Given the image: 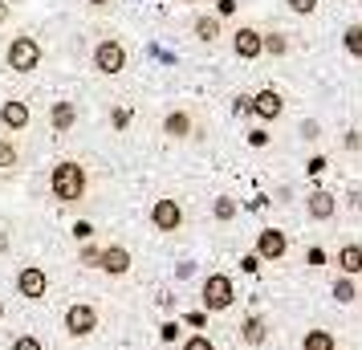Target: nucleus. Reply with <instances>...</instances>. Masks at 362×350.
<instances>
[{
	"mask_svg": "<svg viewBox=\"0 0 362 350\" xmlns=\"http://www.w3.org/2000/svg\"><path fill=\"white\" fill-rule=\"evenodd\" d=\"M86 192H90V175H86V167L78 159H57L49 167V196L57 204L74 208V204L86 200Z\"/></svg>",
	"mask_w": 362,
	"mask_h": 350,
	"instance_id": "obj_1",
	"label": "nucleus"
},
{
	"mask_svg": "<svg viewBox=\"0 0 362 350\" xmlns=\"http://www.w3.org/2000/svg\"><path fill=\"white\" fill-rule=\"evenodd\" d=\"M131 66V53L122 45V37H98L94 41V49H90V69L102 74V78H118V74H127Z\"/></svg>",
	"mask_w": 362,
	"mask_h": 350,
	"instance_id": "obj_2",
	"label": "nucleus"
},
{
	"mask_svg": "<svg viewBox=\"0 0 362 350\" xmlns=\"http://www.w3.org/2000/svg\"><path fill=\"white\" fill-rule=\"evenodd\" d=\"M41 57H45V49H41V41L33 33H17V37H8V45H4V66L13 74L41 69Z\"/></svg>",
	"mask_w": 362,
	"mask_h": 350,
	"instance_id": "obj_3",
	"label": "nucleus"
},
{
	"mask_svg": "<svg viewBox=\"0 0 362 350\" xmlns=\"http://www.w3.org/2000/svg\"><path fill=\"white\" fill-rule=\"evenodd\" d=\"M199 301H204V314H224L236 301V285H232L228 273H208L199 285Z\"/></svg>",
	"mask_w": 362,
	"mask_h": 350,
	"instance_id": "obj_4",
	"label": "nucleus"
},
{
	"mask_svg": "<svg viewBox=\"0 0 362 350\" xmlns=\"http://www.w3.org/2000/svg\"><path fill=\"white\" fill-rule=\"evenodd\" d=\"M62 326H66L69 338H90V334L98 330V305H90V301H74V305H66Z\"/></svg>",
	"mask_w": 362,
	"mask_h": 350,
	"instance_id": "obj_5",
	"label": "nucleus"
},
{
	"mask_svg": "<svg viewBox=\"0 0 362 350\" xmlns=\"http://www.w3.org/2000/svg\"><path fill=\"white\" fill-rule=\"evenodd\" d=\"M17 298L45 301L49 298V273H45L41 265H21L17 269Z\"/></svg>",
	"mask_w": 362,
	"mask_h": 350,
	"instance_id": "obj_6",
	"label": "nucleus"
},
{
	"mask_svg": "<svg viewBox=\"0 0 362 350\" xmlns=\"http://www.w3.org/2000/svg\"><path fill=\"white\" fill-rule=\"evenodd\" d=\"M183 204L175 196H159V200L151 204V224H155V233H180L183 228Z\"/></svg>",
	"mask_w": 362,
	"mask_h": 350,
	"instance_id": "obj_7",
	"label": "nucleus"
},
{
	"mask_svg": "<svg viewBox=\"0 0 362 350\" xmlns=\"http://www.w3.org/2000/svg\"><path fill=\"white\" fill-rule=\"evenodd\" d=\"M33 127V106L25 98H4L0 102V131L4 134H21Z\"/></svg>",
	"mask_w": 362,
	"mask_h": 350,
	"instance_id": "obj_8",
	"label": "nucleus"
},
{
	"mask_svg": "<svg viewBox=\"0 0 362 350\" xmlns=\"http://www.w3.org/2000/svg\"><path fill=\"white\" fill-rule=\"evenodd\" d=\"M232 53H236L240 62H257L264 53V33L252 29V25H240V29L232 33Z\"/></svg>",
	"mask_w": 362,
	"mask_h": 350,
	"instance_id": "obj_9",
	"label": "nucleus"
},
{
	"mask_svg": "<svg viewBox=\"0 0 362 350\" xmlns=\"http://www.w3.org/2000/svg\"><path fill=\"white\" fill-rule=\"evenodd\" d=\"M131 265H134V257H131V249H127V245H102L98 269L106 273V277H127V273H131Z\"/></svg>",
	"mask_w": 362,
	"mask_h": 350,
	"instance_id": "obj_10",
	"label": "nucleus"
},
{
	"mask_svg": "<svg viewBox=\"0 0 362 350\" xmlns=\"http://www.w3.org/2000/svg\"><path fill=\"white\" fill-rule=\"evenodd\" d=\"M252 115L261 118V122H277V118L285 115V98H281V90H273V86L257 90V94H252Z\"/></svg>",
	"mask_w": 362,
	"mask_h": 350,
	"instance_id": "obj_11",
	"label": "nucleus"
},
{
	"mask_svg": "<svg viewBox=\"0 0 362 350\" xmlns=\"http://www.w3.org/2000/svg\"><path fill=\"white\" fill-rule=\"evenodd\" d=\"M74 127H78V102L74 98L49 102V131L53 134H69Z\"/></svg>",
	"mask_w": 362,
	"mask_h": 350,
	"instance_id": "obj_12",
	"label": "nucleus"
},
{
	"mask_svg": "<svg viewBox=\"0 0 362 350\" xmlns=\"http://www.w3.org/2000/svg\"><path fill=\"white\" fill-rule=\"evenodd\" d=\"M285 252H289V236L281 228H261L257 233V257L261 261H281Z\"/></svg>",
	"mask_w": 362,
	"mask_h": 350,
	"instance_id": "obj_13",
	"label": "nucleus"
},
{
	"mask_svg": "<svg viewBox=\"0 0 362 350\" xmlns=\"http://www.w3.org/2000/svg\"><path fill=\"white\" fill-rule=\"evenodd\" d=\"M163 134H167V139H175V143L192 139V134H196V118H192V110H183V106L167 110V115H163Z\"/></svg>",
	"mask_w": 362,
	"mask_h": 350,
	"instance_id": "obj_14",
	"label": "nucleus"
},
{
	"mask_svg": "<svg viewBox=\"0 0 362 350\" xmlns=\"http://www.w3.org/2000/svg\"><path fill=\"white\" fill-rule=\"evenodd\" d=\"M192 33H196L199 45H216L224 37V21L216 17V13H196L192 17Z\"/></svg>",
	"mask_w": 362,
	"mask_h": 350,
	"instance_id": "obj_15",
	"label": "nucleus"
},
{
	"mask_svg": "<svg viewBox=\"0 0 362 350\" xmlns=\"http://www.w3.org/2000/svg\"><path fill=\"white\" fill-rule=\"evenodd\" d=\"M305 212H310V220H317V224H322V220H334V212H338V196L317 187V192L305 196Z\"/></svg>",
	"mask_w": 362,
	"mask_h": 350,
	"instance_id": "obj_16",
	"label": "nucleus"
},
{
	"mask_svg": "<svg viewBox=\"0 0 362 350\" xmlns=\"http://www.w3.org/2000/svg\"><path fill=\"white\" fill-rule=\"evenodd\" d=\"M240 338H245V346H264V338H269V322L261 314H248L240 322Z\"/></svg>",
	"mask_w": 362,
	"mask_h": 350,
	"instance_id": "obj_17",
	"label": "nucleus"
},
{
	"mask_svg": "<svg viewBox=\"0 0 362 350\" xmlns=\"http://www.w3.org/2000/svg\"><path fill=\"white\" fill-rule=\"evenodd\" d=\"M338 269H342V277H358L362 273V245H342L338 249Z\"/></svg>",
	"mask_w": 362,
	"mask_h": 350,
	"instance_id": "obj_18",
	"label": "nucleus"
},
{
	"mask_svg": "<svg viewBox=\"0 0 362 350\" xmlns=\"http://www.w3.org/2000/svg\"><path fill=\"white\" fill-rule=\"evenodd\" d=\"M301 350H338V338L322 326H313V330L301 334Z\"/></svg>",
	"mask_w": 362,
	"mask_h": 350,
	"instance_id": "obj_19",
	"label": "nucleus"
},
{
	"mask_svg": "<svg viewBox=\"0 0 362 350\" xmlns=\"http://www.w3.org/2000/svg\"><path fill=\"white\" fill-rule=\"evenodd\" d=\"M21 167V147L13 143V134H0V171H17Z\"/></svg>",
	"mask_w": 362,
	"mask_h": 350,
	"instance_id": "obj_20",
	"label": "nucleus"
},
{
	"mask_svg": "<svg viewBox=\"0 0 362 350\" xmlns=\"http://www.w3.org/2000/svg\"><path fill=\"white\" fill-rule=\"evenodd\" d=\"M236 212H240V204L232 200V196H216V200H212V216L220 220V224L236 220Z\"/></svg>",
	"mask_w": 362,
	"mask_h": 350,
	"instance_id": "obj_21",
	"label": "nucleus"
},
{
	"mask_svg": "<svg viewBox=\"0 0 362 350\" xmlns=\"http://www.w3.org/2000/svg\"><path fill=\"white\" fill-rule=\"evenodd\" d=\"M329 293H334V301H342V305H350V301L358 298V285H354V277H338Z\"/></svg>",
	"mask_w": 362,
	"mask_h": 350,
	"instance_id": "obj_22",
	"label": "nucleus"
},
{
	"mask_svg": "<svg viewBox=\"0 0 362 350\" xmlns=\"http://www.w3.org/2000/svg\"><path fill=\"white\" fill-rule=\"evenodd\" d=\"M98 261H102V245H98V240H86V245H78V265L98 269Z\"/></svg>",
	"mask_w": 362,
	"mask_h": 350,
	"instance_id": "obj_23",
	"label": "nucleus"
},
{
	"mask_svg": "<svg viewBox=\"0 0 362 350\" xmlns=\"http://www.w3.org/2000/svg\"><path fill=\"white\" fill-rule=\"evenodd\" d=\"M342 45H346V53H350V57H362V25H346Z\"/></svg>",
	"mask_w": 362,
	"mask_h": 350,
	"instance_id": "obj_24",
	"label": "nucleus"
},
{
	"mask_svg": "<svg viewBox=\"0 0 362 350\" xmlns=\"http://www.w3.org/2000/svg\"><path fill=\"white\" fill-rule=\"evenodd\" d=\"M131 122H134V110H131V106H110V127H115L118 134L131 131Z\"/></svg>",
	"mask_w": 362,
	"mask_h": 350,
	"instance_id": "obj_25",
	"label": "nucleus"
},
{
	"mask_svg": "<svg viewBox=\"0 0 362 350\" xmlns=\"http://www.w3.org/2000/svg\"><path fill=\"white\" fill-rule=\"evenodd\" d=\"M264 53L285 57V53H289V37H285V33H264Z\"/></svg>",
	"mask_w": 362,
	"mask_h": 350,
	"instance_id": "obj_26",
	"label": "nucleus"
},
{
	"mask_svg": "<svg viewBox=\"0 0 362 350\" xmlns=\"http://www.w3.org/2000/svg\"><path fill=\"white\" fill-rule=\"evenodd\" d=\"M69 236H74L78 245H86V240H94V236H98V228H94V220H74Z\"/></svg>",
	"mask_w": 362,
	"mask_h": 350,
	"instance_id": "obj_27",
	"label": "nucleus"
},
{
	"mask_svg": "<svg viewBox=\"0 0 362 350\" xmlns=\"http://www.w3.org/2000/svg\"><path fill=\"white\" fill-rule=\"evenodd\" d=\"M180 350H216V342H212V338H208V334H187V338H183V346Z\"/></svg>",
	"mask_w": 362,
	"mask_h": 350,
	"instance_id": "obj_28",
	"label": "nucleus"
},
{
	"mask_svg": "<svg viewBox=\"0 0 362 350\" xmlns=\"http://www.w3.org/2000/svg\"><path fill=\"white\" fill-rule=\"evenodd\" d=\"M78 4H82V8L90 13V17H106V13L115 8L118 0H78Z\"/></svg>",
	"mask_w": 362,
	"mask_h": 350,
	"instance_id": "obj_29",
	"label": "nucleus"
},
{
	"mask_svg": "<svg viewBox=\"0 0 362 350\" xmlns=\"http://www.w3.org/2000/svg\"><path fill=\"white\" fill-rule=\"evenodd\" d=\"M8 350H45V342H41L37 334H17V338H13V346H8Z\"/></svg>",
	"mask_w": 362,
	"mask_h": 350,
	"instance_id": "obj_30",
	"label": "nucleus"
},
{
	"mask_svg": "<svg viewBox=\"0 0 362 350\" xmlns=\"http://www.w3.org/2000/svg\"><path fill=\"white\" fill-rule=\"evenodd\" d=\"M285 4H289V13H297V17H313L322 0H285Z\"/></svg>",
	"mask_w": 362,
	"mask_h": 350,
	"instance_id": "obj_31",
	"label": "nucleus"
},
{
	"mask_svg": "<svg viewBox=\"0 0 362 350\" xmlns=\"http://www.w3.org/2000/svg\"><path fill=\"white\" fill-rule=\"evenodd\" d=\"M180 334H183V322H163L159 326V338L163 342H180Z\"/></svg>",
	"mask_w": 362,
	"mask_h": 350,
	"instance_id": "obj_32",
	"label": "nucleus"
},
{
	"mask_svg": "<svg viewBox=\"0 0 362 350\" xmlns=\"http://www.w3.org/2000/svg\"><path fill=\"white\" fill-rule=\"evenodd\" d=\"M269 143H273V134L264 131V127H252L248 131V147H269Z\"/></svg>",
	"mask_w": 362,
	"mask_h": 350,
	"instance_id": "obj_33",
	"label": "nucleus"
},
{
	"mask_svg": "<svg viewBox=\"0 0 362 350\" xmlns=\"http://www.w3.org/2000/svg\"><path fill=\"white\" fill-rule=\"evenodd\" d=\"M183 326H192V330H204V326H208V314H204V310H192V314H183Z\"/></svg>",
	"mask_w": 362,
	"mask_h": 350,
	"instance_id": "obj_34",
	"label": "nucleus"
},
{
	"mask_svg": "<svg viewBox=\"0 0 362 350\" xmlns=\"http://www.w3.org/2000/svg\"><path fill=\"white\" fill-rule=\"evenodd\" d=\"M236 8H240L236 0H216V17H220V21H224V17H236Z\"/></svg>",
	"mask_w": 362,
	"mask_h": 350,
	"instance_id": "obj_35",
	"label": "nucleus"
},
{
	"mask_svg": "<svg viewBox=\"0 0 362 350\" xmlns=\"http://www.w3.org/2000/svg\"><path fill=\"white\" fill-rule=\"evenodd\" d=\"M305 261H310V269H322V265L329 261V257H326V249H317V245H313V249L305 252Z\"/></svg>",
	"mask_w": 362,
	"mask_h": 350,
	"instance_id": "obj_36",
	"label": "nucleus"
},
{
	"mask_svg": "<svg viewBox=\"0 0 362 350\" xmlns=\"http://www.w3.org/2000/svg\"><path fill=\"white\" fill-rule=\"evenodd\" d=\"M305 171H310V175H322V171H326V155H313L310 163H305Z\"/></svg>",
	"mask_w": 362,
	"mask_h": 350,
	"instance_id": "obj_37",
	"label": "nucleus"
},
{
	"mask_svg": "<svg viewBox=\"0 0 362 350\" xmlns=\"http://www.w3.org/2000/svg\"><path fill=\"white\" fill-rule=\"evenodd\" d=\"M240 269H245V273H257V269H261V257H257V252L240 257Z\"/></svg>",
	"mask_w": 362,
	"mask_h": 350,
	"instance_id": "obj_38",
	"label": "nucleus"
},
{
	"mask_svg": "<svg viewBox=\"0 0 362 350\" xmlns=\"http://www.w3.org/2000/svg\"><path fill=\"white\" fill-rule=\"evenodd\" d=\"M317 131H322V127H317L313 118H310V122H301V139H317Z\"/></svg>",
	"mask_w": 362,
	"mask_h": 350,
	"instance_id": "obj_39",
	"label": "nucleus"
},
{
	"mask_svg": "<svg viewBox=\"0 0 362 350\" xmlns=\"http://www.w3.org/2000/svg\"><path fill=\"white\" fill-rule=\"evenodd\" d=\"M8 21H13V4H8V0H0V29H4Z\"/></svg>",
	"mask_w": 362,
	"mask_h": 350,
	"instance_id": "obj_40",
	"label": "nucleus"
},
{
	"mask_svg": "<svg viewBox=\"0 0 362 350\" xmlns=\"http://www.w3.org/2000/svg\"><path fill=\"white\" fill-rule=\"evenodd\" d=\"M236 115H252V98L240 94V98H236Z\"/></svg>",
	"mask_w": 362,
	"mask_h": 350,
	"instance_id": "obj_41",
	"label": "nucleus"
},
{
	"mask_svg": "<svg viewBox=\"0 0 362 350\" xmlns=\"http://www.w3.org/2000/svg\"><path fill=\"white\" fill-rule=\"evenodd\" d=\"M346 147H350V151H358V147H362V139H358V131H350V134H346Z\"/></svg>",
	"mask_w": 362,
	"mask_h": 350,
	"instance_id": "obj_42",
	"label": "nucleus"
},
{
	"mask_svg": "<svg viewBox=\"0 0 362 350\" xmlns=\"http://www.w3.org/2000/svg\"><path fill=\"white\" fill-rule=\"evenodd\" d=\"M0 252H8V233H0Z\"/></svg>",
	"mask_w": 362,
	"mask_h": 350,
	"instance_id": "obj_43",
	"label": "nucleus"
},
{
	"mask_svg": "<svg viewBox=\"0 0 362 350\" xmlns=\"http://www.w3.org/2000/svg\"><path fill=\"white\" fill-rule=\"evenodd\" d=\"M175 4H199V0H175Z\"/></svg>",
	"mask_w": 362,
	"mask_h": 350,
	"instance_id": "obj_44",
	"label": "nucleus"
},
{
	"mask_svg": "<svg viewBox=\"0 0 362 350\" xmlns=\"http://www.w3.org/2000/svg\"><path fill=\"white\" fill-rule=\"evenodd\" d=\"M0 322H4V301H0Z\"/></svg>",
	"mask_w": 362,
	"mask_h": 350,
	"instance_id": "obj_45",
	"label": "nucleus"
}]
</instances>
